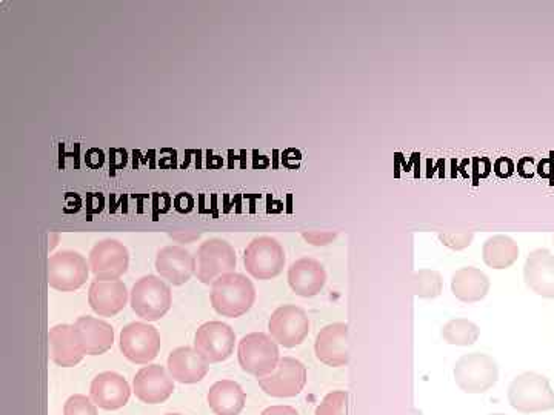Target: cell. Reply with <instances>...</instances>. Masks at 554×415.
Returning a JSON list of instances; mask_svg holds the SVG:
<instances>
[{"label":"cell","mask_w":554,"mask_h":415,"mask_svg":"<svg viewBox=\"0 0 554 415\" xmlns=\"http://www.w3.org/2000/svg\"><path fill=\"white\" fill-rule=\"evenodd\" d=\"M91 273L96 280H119L127 273L130 254L124 243L114 239L97 242L88 257Z\"/></svg>","instance_id":"7c38bea8"},{"label":"cell","mask_w":554,"mask_h":415,"mask_svg":"<svg viewBox=\"0 0 554 415\" xmlns=\"http://www.w3.org/2000/svg\"><path fill=\"white\" fill-rule=\"evenodd\" d=\"M210 299L217 314L236 319L247 314L256 302V288L244 274H225L214 280Z\"/></svg>","instance_id":"6da1fadb"},{"label":"cell","mask_w":554,"mask_h":415,"mask_svg":"<svg viewBox=\"0 0 554 415\" xmlns=\"http://www.w3.org/2000/svg\"><path fill=\"white\" fill-rule=\"evenodd\" d=\"M167 366L171 379L185 385L201 382L210 369V363L190 346L174 349L168 356Z\"/></svg>","instance_id":"7402d4cb"},{"label":"cell","mask_w":554,"mask_h":415,"mask_svg":"<svg viewBox=\"0 0 554 415\" xmlns=\"http://www.w3.org/2000/svg\"><path fill=\"white\" fill-rule=\"evenodd\" d=\"M302 237H304L305 242L310 243V245L325 246L333 242V240L338 237V234L328 233V231H308V233H302Z\"/></svg>","instance_id":"836d02e7"},{"label":"cell","mask_w":554,"mask_h":415,"mask_svg":"<svg viewBox=\"0 0 554 415\" xmlns=\"http://www.w3.org/2000/svg\"><path fill=\"white\" fill-rule=\"evenodd\" d=\"M316 415H348V392L333 391L316 408Z\"/></svg>","instance_id":"f546056e"},{"label":"cell","mask_w":554,"mask_h":415,"mask_svg":"<svg viewBox=\"0 0 554 415\" xmlns=\"http://www.w3.org/2000/svg\"><path fill=\"white\" fill-rule=\"evenodd\" d=\"M459 170L465 179H470L473 185H478L482 179L490 176L493 163L488 157H471V159L462 160Z\"/></svg>","instance_id":"f1b7e54d"},{"label":"cell","mask_w":554,"mask_h":415,"mask_svg":"<svg viewBox=\"0 0 554 415\" xmlns=\"http://www.w3.org/2000/svg\"><path fill=\"white\" fill-rule=\"evenodd\" d=\"M165 415H181V414H165Z\"/></svg>","instance_id":"60d3db41"},{"label":"cell","mask_w":554,"mask_h":415,"mask_svg":"<svg viewBox=\"0 0 554 415\" xmlns=\"http://www.w3.org/2000/svg\"><path fill=\"white\" fill-rule=\"evenodd\" d=\"M64 415H97V406L90 397L76 394L65 402Z\"/></svg>","instance_id":"4dcf8cb0"},{"label":"cell","mask_w":554,"mask_h":415,"mask_svg":"<svg viewBox=\"0 0 554 415\" xmlns=\"http://www.w3.org/2000/svg\"><path fill=\"white\" fill-rule=\"evenodd\" d=\"M104 159V153H102L101 150H97V148H93V150L88 151L85 162H87V165L91 166V168H99V166H102V163H104Z\"/></svg>","instance_id":"f35d334b"},{"label":"cell","mask_w":554,"mask_h":415,"mask_svg":"<svg viewBox=\"0 0 554 415\" xmlns=\"http://www.w3.org/2000/svg\"><path fill=\"white\" fill-rule=\"evenodd\" d=\"M316 357L324 365L341 368L348 363V325L331 323L321 329L314 342Z\"/></svg>","instance_id":"e0dca14e"},{"label":"cell","mask_w":554,"mask_h":415,"mask_svg":"<svg viewBox=\"0 0 554 415\" xmlns=\"http://www.w3.org/2000/svg\"><path fill=\"white\" fill-rule=\"evenodd\" d=\"M50 245H48V248H50V251H53L54 248H56L57 240H59V236L57 234H50Z\"/></svg>","instance_id":"ab89813d"},{"label":"cell","mask_w":554,"mask_h":415,"mask_svg":"<svg viewBox=\"0 0 554 415\" xmlns=\"http://www.w3.org/2000/svg\"><path fill=\"white\" fill-rule=\"evenodd\" d=\"M87 356H101L113 346L114 329L110 323L96 317L82 316L74 323Z\"/></svg>","instance_id":"603a6c76"},{"label":"cell","mask_w":554,"mask_h":415,"mask_svg":"<svg viewBox=\"0 0 554 415\" xmlns=\"http://www.w3.org/2000/svg\"><path fill=\"white\" fill-rule=\"evenodd\" d=\"M127 302V286L121 280H94L88 289V303L97 316H116L125 308Z\"/></svg>","instance_id":"ffe728a7"},{"label":"cell","mask_w":554,"mask_h":415,"mask_svg":"<svg viewBox=\"0 0 554 415\" xmlns=\"http://www.w3.org/2000/svg\"><path fill=\"white\" fill-rule=\"evenodd\" d=\"M474 234L470 231H450V233L439 234V240L454 251H461V249L468 248L473 242Z\"/></svg>","instance_id":"1f68e13d"},{"label":"cell","mask_w":554,"mask_h":415,"mask_svg":"<svg viewBox=\"0 0 554 415\" xmlns=\"http://www.w3.org/2000/svg\"><path fill=\"white\" fill-rule=\"evenodd\" d=\"M444 289V280L441 273L434 269H421L413 276V293L414 296L421 299H436L441 296Z\"/></svg>","instance_id":"83f0119b"},{"label":"cell","mask_w":554,"mask_h":415,"mask_svg":"<svg viewBox=\"0 0 554 415\" xmlns=\"http://www.w3.org/2000/svg\"><path fill=\"white\" fill-rule=\"evenodd\" d=\"M208 405L216 415H239L245 408V392L233 380L214 383L208 391Z\"/></svg>","instance_id":"d4e9b609"},{"label":"cell","mask_w":554,"mask_h":415,"mask_svg":"<svg viewBox=\"0 0 554 415\" xmlns=\"http://www.w3.org/2000/svg\"><path fill=\"white\" fill-rule=\"evenodd\" d=\"M156 269L162 279L171 285L181 286L196 273V257L184 246H165L157 253Z\"/></svg>","instance_id":"9a60e30c"},{"label":"cell","mask_w":554,"mask_h":415,"mask_svg":"<svg viewBox=\"0 0 554 415\" xmlns=\"http://www.w3.org/2000/svg\"><path fill=\"white\" fill-rule=\"evenodd\" d=\"M553 243H554V236H553Z\"/></svg>","instance_id":"7bdbcfd3"},{"label":"cell","mask_w":554,"mask_h":415,"mask_svg":"<svg viewBox=\"0 0 554 415\" xmlns=\"http://www.w3.org/2000/svg\"><path fill=\"white\" fill-rule=\"evenodd\" d=\"M131 389L125 377L117 372H102L90 386V399L105 411L124 408L130 400Z\"/></svg>","instance_id":"2e32d148"},{"label":"cell","mask_w":554,"mask_h":415,"mask_svg":"<svg viewBox=\"0 0 554 415\" xmlns=\"http://www.w3.org/2000/svg\"><path fill=\"white\" fill-rule=\"evenodd\" d=\"M271 339L284 348H296L307 339L310 319L304 309L296 305H284L271 314L268 322Z\"/></svg>","instance_id":"9c48e42d"},{"label":"cell","mask_w":554,"mask_h":415,"mask_svg":"<svg viewBox=\"0 0 554 415\" xmlns=\"http://www.w3.org/2000/svg\"><path fill=\"white\" fill-rule=\"evenodd\" d=\"M451 291L461 302H481L490 291V279L481 269L465 266L451 277Z\"/></svg>","instance_id":"cb8c5ba5"},{"label":"cell","mask_w":554,"mask_h":415,"mask_svg":"<svg viewBox=\"0 0 554 415\" xmlns=\"http://www.w3.org/2000/svg\"><path fill=\"white\" fill-rule=\"evenodd\" d=\"M239 365L251 376L262 379L276 371L279 359L277 343L265 332H251L237 346Z\"/></svg>","instance_id":"3957f363"},{"label":"cell","mask_w":554,"mask_h":415,"mask_svg":"<svg viewBox=\"0 0 554 415\" xmlns=\"http://www.w3.org/2000/svg\"><path fill=\"white\" fill-rule=\"evenodd\" d=\"M482 257L484 262L493 269L510 268L519 257L518 243L514 242L511 237L498 236L490 237L484 243L482 248Z\"/></svg>","instance_id":"484cf974"},{"label":"cell","mask_w":554,"mask_h":415,"mask_svg":"<svg viewBox=\"0 0 554 415\" xmlns=\"http://www.w3.org/2000/svg\"><path fill=\"white\" fill-rule=\"evenodd\" d=\"M442 339L448 345L471 346L478 342L481 329L467 319H453L445 323L441 331Z\"/></svg>","instance_id":"4316f807"},{"label":"cell","mask_w":554,"mask_h":415,"mask_svg":"<svg viewBox=\"0 0 554 415\" xmlns=\"http://www.w3.org/2000/svg\"><path fill=\"white\" fill-rule=\"evenodd\" d=\"M516 170H518V174L522 179H533L534 174H536L533 157H522V159H519Z\"/></svg>","instance_id":"d590c367"},{"label":"cell","mask_w":554,"mask_h":415,"mask_svg":"<svg viewBox=\"0 0 554 415\" xmlns=\"http://www.w3.org/2000/svg\"><path fill=\"white\" fill-rule=\"evenodd\" d=\"M454 380L467 394H484L499 379L498 363L482 352L465 354L454 366Z\"/></svg>","instance_id":"5b68a950"},{"label":"cell","mask_w":554,"mask_h":415,"mask_svg":"<svg viewBox=\"0 0 554 415\" xmlns=\"http://www.w3.org/2000/svg\"><path fill=\"white\" fill-rule=\"evenodd\" d=\"M236 263V251L227 240H207L197 249V280H201L204 285H213L219 277L234 273Z\"/></svg>","instance_id":"52a82bcc"},{"label":"cell","mask_w":554,"mask_h":415,"mask_svg":"<svg viewBox=\"0 0 554 415\" xmlns=\"http://www.w3.org/2000/svg\"><path fill=\"white\" fill-rule=\"evenodd\" d=\"M284 246L274 237L261 236L248 243L244 253V265L257 280H270L284 271Z\"/></svg>","instance_id":"8992f818"},{"label":"cell","mask_w":554,"mask_h":415,"mask_svg":"<svg viewBox=\"0 0 554 415\" xmlns=\"http://www.w3.org/2000/svg\"><path fill=\"white\" fill-rule=\"evenodd\" d=\"M491 415H505V414H491Z\"/></svg>","instance_id":"b9f144b4"},{"label":"cell","mask_w":554,"mask_h":415,"mask_svg":"<svg viewBox=\"0 0 554 415\" xmlns=\"http://www.w3.org/2000/svg\"><path fill=\"white\" fill-rule=\"evenodd\" d=\"M234 345H236V334L227 323H204L194 336V349L210 365L227 360L233 354Z\"/></svg>","instance_id":"4fadbf2b"},{"label":"cell","mask_w":554,"mask_h":415,"mask_svg":"<svg viewBox=\"0 0 554 415\" xmlns=\"http://www.w3.org/2000/svg\"><path fill=\"white\" fill-rule=\"evenodd\" d=\"M119 346L130 362L148 365L161 351V334L148 323L133 322L122 329Z\"/></svg>","instance_id":"30bf717a"},{"label":"cell","mask_w":554,"mask_h":415,"mask_svg":"<svg viewBox=\"0 0 554 415\" xmlns=\"http://www.w3.org/2000/svg\"><path fill=\"white\" fill-rule=\"evenodd\" d=\"M90 263L76 251H61L48 259V285L68 293L76 291L87 283Z\"/></svg>","instance_id":"ba28073f"},{"label":"cell","mask_w":554,"mask_h":415,"mask_svg":"<svg viewBox=\"0 0 554 415\" xmlns=\"http://www.w3.org/2000/svg\"><path fill=\"white\" fill-rule=\"evenodd\" d=\"M327 283V271L319 260L304 257L288 268V285L301 297L318 296Z\"/></svg>","instance_id":"d6986e66"},{"label":"cell","mask_w":554,"mask_h":415,"mask_svg":"<svg viewBox=\"0 0 554 415\" xmlns=\"http://www.w3.org/2000/svg\"><path fill=\"white\" fill-rule=\"evenodd\" d=\"M133 391L141 402L157 405L170 399L174 391V382L164 366L148 365L137 371L133 380Z\"/></svg>","instance_id":"5bb4252c"},{"label":"cell","mask_w":554,"mask_h":415,"mask_svg":"<svg viewBox=\"0 0 554 415\" xmlns=\"http://www.w3.org/2000/svg\"><path fill=\"white\" fill-rule=\"evenodd\" d=\"M48 345L51 360L62 368L76 366L87 356L74 325L53 326L48 332Z\"/></svg>","instance_id":"44dd1931"},{"label":"cell","mask_w":554,"mask_h":415,"mask_svg":"<svg viewBox=\"0 0 554 415\" xmlns=\"http://www.w3.org/2000/svg\"><path fill=\"white\" fill-rule=\"evenodd\" d=\"M508 402L524 414L554 409V391L547 377L536 372H524L508 386Z\"/></svg>","instance_id":"7a4b0ae2"},{"label":"cell","mask_w":554,"mask_h":415,"mask_svg":"<svg viewBox=\"0 0 554 415\" xmlns=\"http://www.w3.org/2000/svg\"><path fill=\"white\" fill-rule=\"evenodd\" d=\"M524 280L528 288L545 299H554V256L548 249H534L525 260Z\"/></svg>","instance_id":"ac0fdd59"},{"label":"cell","mask_w":554,"mask_h":415,"mask_svg":"<svg viewBox=\"0 0 554 415\" xmlns=\"http://www.w3.org/2000/svg\"><path fill=\"white\" fill-rule=\"evenodd\" d=\"M262 391L276 399H291L304 391L307 385V368L293 357H284L270 376L257 379Z\"/></svg>","instance_id":"8fae6325"},{"label":"cell","mask_w":554,"mask_h":415,"mask_svg":"<svg viewBox=\"0 0 554 415\" xmlns=\"http://www.w3.org/2000/svg\"><path fill=\"white\" fill-rule=\"evenodd\" d=\"M193 206V197L188 193L177 194L176 199H174V208H176V211H179V213H190V211L193 210Z\"/></svg>","instance_id":"8d00e7d4"},{"label":"cell","mask_w":554,"mask_h":415,"mask_svg":"<svg viewBox=\"0 0 554 415\" xmlns=\"http://www.w3.org/2000/svg\"><path fill=\"white\" fill-rule=\"evenodd\" d=\"M261 415H299L293 406L277 405L264 409Z\"/></svg>","instance_id":"74e56055"},{"label":"cell","mask_w":554,"mask_h":415,"mask_svg":"<svg viewBox=\"0 0 554 415\" xmlns=\"http://www.w3.org/2000/svg\"><path fill=\"white\" fill-rule=\"evenodd\" d=\"M171 288L162 277L145 276L131 289V308L148 322L161 320L171 308Z\"/></svg>","instance_id":"277c9868"},{"label":"cell","mask_w":554,"mask_h":415,"mask_svg":"<svg viewBox=\"0 0 554 415\" xmlns=\"http://www.w3.org/2000/svg\"><path fill=\"white\" fill-rule=\"evenodd\" d=\"M536 173L542 179L550 180V185H554V154L550 157H544L536 166Z\"/></svg>","instance_id":"e575fe53"},{"label":"cell","mask_w":554,"mask_h":415,"mask_svg":"<svg viewBox=\"0 0 554 415\" xmlns=\"http://www.w3.org/2000/svg\"><path fill=\"white\" fill-rule=\"evenodd\" d=\"M493 171L499 179H508L516 171V163L510 157H499V159L494 160Z\"/></svg>","instance_id":"d6a6232c"}]
</instances>
